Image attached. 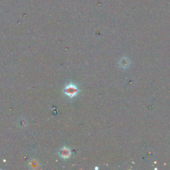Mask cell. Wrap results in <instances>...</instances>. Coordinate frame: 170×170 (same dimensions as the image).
<instances>
[{"label": "cell", "mask_w": 170, "mask_h": 170, "mask_svg": "<svg viewBox=\"0 0 170 170\" xmlns=\"http://www.w3.org/2000/svg\"><path fill=\"white\" fill-rule=\"evenodd\" d=\"M64 92L69 97L73 98L78 93V89L74 85H69L65 88Z\"/></svg>", "instance_id": "obj_1"}, {"label": "cell", "mask_w": 170, "mask_h": 170, "mask_svg": "<svg viewBox=\"0 0 170 170\" xmlns=\"http://www.w3.org/2000/svg\"><path fill=\"white\" fill-rule=\"evenodd\" d=\"M59 154H60V156L62 157L65 159V158H68L70 156V151L68 148H62L60 150V152H59Z\"/></svg>", "instance_id": "obj_2"}]
</instances>
